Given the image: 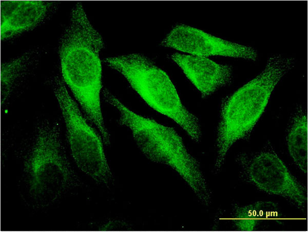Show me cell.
Here are the masks:
<instances>
[{
  "mask_svg": "<svg viewBox=\"0 0 308 232\" xmlns=\"http://www.w3.org/2000/svg\"><path fill=\"white\" fill-rule=\"evenodd\" d=\"M102 38L90 23L83 5L72 9L69 25L59 49L63 79L89 119L97 127L106 144L110 136L101 111L102 66L99 52Z\"/></svg>",
  "mask_w": 308,
  "mask_h": 232,
  "instance_id": "1",
  "label": "cell"
},
{
  "mask_svg": "<svg viewBox=\"0 0 308 232\" xmlns=\"http://www.w3.org/2000/svg\"><path fill=\"white\" fill-rule=\"evenodd\" d=\"M105 100L119 111L121 125L128 128L138 147L153 162L174 170L205 204L210 200L209 190L197 160L187 151L181 137L172 128L131 111L107 90Z\"/></svg>",
  "mask_w": 308,
  "mask_h": 232,
  "instance_id": "2",
  "label": "cell"
},
{
  "mask_svg": "<svg viewBox=\"0 0 308 232\" xmlns=\"http://www.w3.org/2000/svg\"><path fill=\"white\" fill-rule=\"evenodd\" d=\"M293 63L292 59L280 55L270 57L261 73L225 100L217 133V169L223 164L232 145L252 131L263 113L274 88Z\"/></svg>",
  "mask_w": 308,
  "mask_h": 232,
  "instance_id": "3",
  "label": "cell"
},
{
  "mask_svg": "<svg viewBox=\"0 0 308 232\" xmlns=\"http://www.w3.org/2000/svg\"><path fill=\"white\" fill-rule=\"evenodd\" d=\"M104 61L121 73L150 107L175 121L192 140L200 141L198 119L183 106L167 74L151 60L133 53L108 57Z\"/></svg>",
  "mask_w": 308,
  "mask_h": 232,
  "instance_id": "4",
  "label": "cell"
},
{
  "mask_svg": "<svg viewBox=\"0 0 308 232\" xmlns=\"http://www.w3.org/2000/svg\"><path fill=\"white\" fill-rule=\"evenodd\" d=\"M24 166L28 193L37 206L52 204L65 192L73 173L58 123L44 122L38 125Z\"/></svg>",
  "mask_w": 308,
  "mask_h": 232,
  "instance_id": "5",
  "label": "cell"
},
{
  "mask_svg": "<svg viewBox=\"0 0 308 232\" xmlns=\"http://www.w3.org/2000/svg\"><path fill=\"white\" fill-rule=\"evenodd\" d=\"M54 93L65 123L72 157L80 170L95 182L107 184L112 174L100 136L88 124L63 81L56 78Z\"/></svg>",
  "mask_w": 308,
  "mask_h": 232,
  "instance_id": "6",
  "label": "cell"
},
{
  "mask_svg": "<svg viewBox=\"0 0 308 232\" xmlns=\"http://www.w3.org/2000/svg\"><path fill=\"white\" fill-rule=\"evenodd\" d=\"M250 181L260 190L288 199L303 207L306 196L302 186L274 153L263 152L254 156L247 165Z\"/></svg>",
  "mask_w": 308,
  "mask_h": 232,
  "instance_id": "7",
  "label": "cell"
},
{
  "mask_svg": "<svg viewBox=\"0 0 308 232\" xmlns=\"http://www.w3.org/2000/svg\"><path fill=\"white\" fill-rule=\"evenodd\" d=\"M162 45L204 57L220 55L255 60L257 56L256 51L251 47L228 41L184 25L174 27L163 40Z\"/></svg>",
  "mask_w": 308,
  "mask_h": 232,
  "instance_id": "8",
  "label": "cell"
},
{
  "mask_svg": "<svg viewBox=\"0 0 308 232\" xmlns=\"http://www.w3.org/2000/svg\"><path fill=\"white\" fill-rule=\"evenodd\" d=\"M171 59L182 69L186 77L199 90L203 97L230 82L232 68L201 56L176 53Z\"/></svg>",
  "mask_w": 308,
  "mask_h": 232,
  "instance_id": "9",
  "label": "cell"
},
{
  "mask_svg": "<svg viewBox=\"0 0 308 232\" xmlns=\"http://www.w3.org/2000/svg\"><path fill=\"white\" fill-rule=\"evenodd\" d=\"M50 4L45 1H1V40L33 29L44 19Z\"/></svg>",
  "mask_w": 308,
  "mask_h": 232,
  "instance_id": "10",
  "label": "cell"
},
{
  "mask_svg": "<svg viewBox=\"0 0 308 232\" xmlns=\"http://www.w3.org/2000/svg\"><path fill=\"white\" fill-rule=\"evenodd\" d=\"M277 215V207L270 201L254 202L238 207L235 211L233 221L239 231L254 230L261 222L273 218Z\"/></svg>",
  "mask_w": 308,
  "mask_h": 232,
  "instance_id": "11",
  "label": "cell"
},
{
  "mask_svg": "<svg viewBox=\"0 0 308 232\" xmlns=\"http://www.w3.org/2000/svg\"><path fill=\"white\" fill-rule=\"evenodd\" d=\"M290 154L295 163L304 173L307 171V120L300 113L294 118L287 137Z\"/></svg>",
  "mask_w": 308,
  "mask_h": 232,
  "instance_id": "12",
  "label": "cell"
},
{
  "mask_svg": "<svg viewBox=\"0 0 308 232\" xmlns=\"http://www.w3.org/2000/svg\"><path fill=\"white\" fill-rule=\"evenodd\" d=\"M29 57L23 55L8 62L3 63L1 68V100L3 104L12 91L15 80L26 66Z\"/></svg>",
  "mask_w": 308,
  "mask_h": 232,
  "instance_id": "13",
  "label": "cell"
}]
</instances>
